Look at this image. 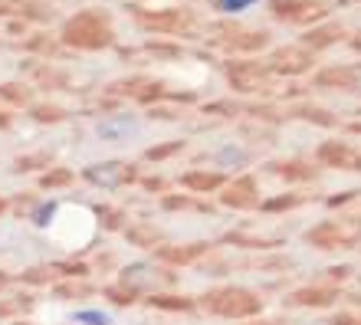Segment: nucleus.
<instances>
[{
    "instance_id": "38",
    "label": "nucleus",
    "mask_w": 361,
    "mask_h": 325,
    "mask_svg": "<svg viewBox=\"0 0 361 325\" xmlns=\"http://www.w3.org/2000/svg\"><path fill=\"white\" fill-rule=\"evenodd\" d=\"M56 269H63L66 276H86V266H82V263H56Z\"/></svg>"
},
{
    "instance_id": "34",
    "label": "nucleus",
    "mask_w": 361,
    "mask_h": 325,
    "mask_svg": "<svg viewBox=\"0 0 361 325\" xmlns=\"http://www.w3.org/2000/svg\"><path fill=\"white\" fill-rule=\"evenodd\" d=\"M250 4H257V0H217V10H224V13H237V10H247Z\"/></svg>"
},
{
    "instance_id": "43",
    "label": "nucleus",
    "mask_w": 361,
    "mask_h": 325,
    "mask_svg": "<svg viewBox=\"0 0 361 325\" xmlns=\"http://www.w3.org/2000/svg\"><path fill=\"white\" fill-rule=\"evenodd\" d=\"M348 132H355V135H361V122H352V125H348Z\"/></svg>"
},
{
    "instance_id": "39",
    "label": "nucleus",
    "mask_w": 361,
    "mask_h": 325,
    "mask_svg": "<svg viewBox=\"0 0 361 325\" xmlns=\"http://www.w3.org/2000/svg\"><path fill=\"white\" fill-rule=\"evenodd\" d=\"M145 188H148V191H161L164 181L161 178H145Z\"/></svg>"
},
{
    "instance_id": "36",
    "label": "nucleus",
    "mask_w": 361,
    "mask_h": 325,
    "mask_svg": "<svg viewBox=\"0 0 361 325\" xmlns=\"http://www.w3.org/2000/svg\"><path fill=\"white\" fill-rule=\"evenodd\" d=\"M348 92H358L361 96V63L358 66H348Z\"/></svg>"
},
{
    "instance_id": "3",
    "label": "nucleus",
    "mask_w": 361,
    "mask_h": 325,
    "mask_svg": "<svg viewBox=\"0 0 361 325\" xmlns=\"http://www.w3.org/2000/svg\"><path fill=\"white\" fill-rule=\"evenodd\" d=\"M361 237V227L352 223V220H325L319 227H312L305 233V240L319 250H335V247H352L358 243Z\"/></svg>"
},
{
    "instance_id": "19",
    "label": "nucleus",
    "mask_w": 361,
    "mask_h": 325,
    "mask_svg": "<svg viewBox=\"0 0 361 325\" xmlns=\"http://www.w3.org/2000/svg\"><path fill=\"white\" fill-rule=\"evenodd\" d=\"M319 86H335V89H348V69L345 66H335V69H322L315 76Z\"/></svg>"
},
{
    "instance_id": "42",
    "label": "nucleus",
    "mask_w": 361,
    "mask_h": 325,
    "mask_svg": "<svg viewBox=\"0 0 361 325\" xmlns=\"http://www.w3.org/2000/svg\"><path fill=\"white\" fill-rule=\"evenodd\" d=\"M7 125H10V115H7V112H0V128H7Z\"/></svg>"
},
{
    "instance_id": "18",
    "label": "nucleus",
    "mask_w": 361,
    "mask_h": 325,
    "mask_svg": "<svg viewBox=\"0 0 361 325\" xmlns=\"http://www.w3.org/2000/svg\"><path fill=\"white\" fill-rule=\"evenodd\" d=\"M188 13H180V10H171V13H158V17H148L145 23L148 27H158V30H178V27H184L188 23Z\"/></svg>"
},
{
    "instance_id": "32",
    "label": "nucleus",
    "mask_w": 361,
    "mask_h": 325,
    "mask_svg": "<svg viewBox=\"0 0 361 325\" xmlns=\"http://www.w3.org/2000/svg\"><path fill=\"white\" fill-rule=\"evenodd\" d=\"M23 279H27V283H49V279H53V273H49L47 266H33V269H27V273H23Z\"/></svg>"
},
{
    "instance_id": "17",
    "label": "nucleus",
    "mask_w": 361,
    "mask_h": 325,
    "mask_svg": "<svg viewBox=\"0 0 361 325\" xmlns=\"http://www.w3.org/2000/svg\"><path fill=\"white\" fill-rule=\"evenodd\" d=\"M338 37H342V30H338V27L312 30V33L305 37V49H322V47H329V43H335Z\"/></svg>"
},
{
    "instance_id": "21",
    "label": "nucleus",
    "mask_w": 361,
    "mask_h": 325,
    "mask_svg": "<svg viewBox=\"0 0 361 325\" xmlns=\"http://www.w3.org/2000/svg\"><path fill=\"white\" fill-rule=\"evenodd\" d=\"M37 168H49V154L47 152L20 154L17 161H13V171H37Z\"/></svg>"
},
{
    "instance_id": "35",
    "label": "nucleus",
    "mask_w": 361,
    "mask_h": 325,
    "mask_svg": "<svg viewBox=\"0 0 361 325\" xmlns=\"http://www.w3.org/2000/svg\"><path fill=\"white\" fill-rule=\"evenodd\" d=\"M76 322H82V325H109V316H105V312H79Z\"/></svg>"
},
{
    "instance_id": "9",
    "label": "nucleus",
    "mask_w": 361,
    "mask_h": 325,
    "mask_svg": "<svg viewBox=\"0 0 361 325\" xmlns=\"http://www.w3.org/2000/svg\"><path fill=\"white\" fill-rule=\"evenodd\" d=\"M158 279H161V269L154 266V263H132V266L122 269V283L128 289H135V293L158 286Z\"/></svg>"
},
{
    "instance_id": "2",
    "label": "nucleus",
    "mask_w": 361,
    "mask_h": 325,
    "mask_svg": "<svg viewBox=\"0 0 361 325\" xmlns=\"http://www.w3.org/2000/svg\"><path fill=\"white\" fill-rule=\"evenodd\" d=\"M66 43L73 47H82V49H99V47H109L112 43V30L102 23L99 13H79L76 20L66 23Z\"/></svg>"
},
{
    "instance_id": "20",
    "label": "nucleus",
    "mask_w": 361,
    "mask_h": 325,
    "mask_svg": "<svg viewBox=\"0 0 361 325\" xmlns=\"http://www.w3.org/2000/svg\"><path fill=\"white\" fill-rule=\"evenodd\" d=\"M0 99H4V102H10V106H27V102H30V89L20 86V82H4V86H0Z\"/></svg>"
},
{
    "instance_id": "12",
    "label": "nucleus",
    "mask_w": 361,
    "mask_h": 325,
    "mask_svg": "<svg viewBox=\"0 0 361 325\" xmlns=\"http://www.w3.org/2000/svg\"><path fill=\"white\" fill-rule=\"evenodd\" d=\"M135 128V118L132 115H109V118H102L99 122V138H105V142H115V138H125V135Z\"/></svg>"
},
{
    "instance_id": "41",
    "label": "nucleus",
    "mask_w": 361,
    "mask_h": 325,
    "mask_svg": "<svg viewBox=\"0 0 361 325\" xmlns=\"http://www.w3.org/2000/svg\"><path fill=\"white\" fill-rule=\"evenodd\" d=\"M7 283H10V276L4 273V269H0V289H7Z\"/></svg>"
},
{
    "instance_id": "22",
    "label": "nucleus",
    "mask_w": 361,
    "mask_h": 325,
    "mask_svg": "<svg viewBox=\"0 0 361 325\" xmlns=\"http://www.w3.org/2000/svg\"><path fill=\"white\" fill-rule=\"evenodd\" d=\"M152 306L168 309V312H188V309H194V299H184V296H154Z\"/></svg>"
},
{
    "instance_id": "45",
    "label": "nucleus",
    "mask_w": 361,
    "mask_h": 325,
    "mask_svg": "<svg viewBox=\"0 0 361 325\" xmlns=\"http://www.w3.org/2000/svg\"><path fill=\"white\" fill-rule=\"evenodd\" d=\"M257 325H273V322H257Z\"/></svg>"
},
{
    "instance_id": "46",
    "label": "nucleus",
    "mask_w": 361,
    "mask_h": 325,
    "mask_svg": "<svg viewBox=\"0 0 361 325\" xmlns=\"http://www.w3.org/2000/svg\"><path fill=\"white\" fill-rule=\"evenodd\" d=\"M355 47H358V49H361V39H358V43H355Z\"/></svg>"
},
{
    "instance_id": "7",
    "label": "nucleus",
    "mask_w": 361,
    "mask_h": 325,
    "mask_svg": "<svg viewBox=\"0 0 361 325\" xmlns=\"http://www.w3.org/2000/svg\"><path fill=\"white\" fill-rule=\"evenodd\" d=\"M269 63H273L276 73H289V76H295V73H305V69L312 66V53H309L305 47H286V49H276Z\"/></svg>"
},
{
    "instance_id": "30",
    "label": "nucleus",
    "mask_w": 361,
    "mask_h": 325,
    "mask_svg": "<svg viewBox=\"0 0 361 325\" xmlns=\"http://www.w3.org/2000/svg\"><path fill=\"white\" fill-rule=\"evenodd\" d=\"M302 118H309L315 125H335V115L325 112V109H302Z\"/></svg>"
},
{
    "instance_id": "4",
    "label": "nucleus",
    "mask_w": 361,
    "mask_h": 325,
    "mask_svg": "<svg viewBox=\"0 0 361 325\" xmlns=\"http://www.w3.org/2000/svg\"><path fill=\"white\" fill-rule=\"evenodd\" d=\"M82 174H86L89 184L105 188V191H115V188L135 181V168L132 164H125V161H95V164H89Z\"/></svg>"
},
{
    "instance_id": "10",
    "label": "nucleus",
    "mask_w": 361,
    "mask_h": 325,
    "mask_svg": "<svg viewBox=\"0 0 361 325\" xmlns=\"http://www.w3.org/2000/svg\"><path fill=\"white\" fill-rule=\"evenodd\" d=\"M230 82L240 92H257L267 82V69L257 63H237V66H230Z\"/></svg>"
},
{
    "instance_id": "11",
    "label": "nucleus",
    "mask_w": 361,
    "mask_h": 325,
    "mask_svg": "<svg viewBox=\"0 0 361 325\" xmlns=\"http://www.w3.org/2000/svg\"><path fill=\"white\" fill-rule=\"evenodd\" d=\"M207 253V243H188V247H158L154 257L161 263H171V266H184V263H194Z\"/></svg>"
},
{
    "instance_id": "15",
    "label": "nucleus",
    "mask_w": 361,
    "mask_h": 325,
    "mask_svg": "<svg viewBox=\"0 0 361 325\" xmlns=\"http://www.w3.org/2000/svg\"><path fill=\"white\" fill-rule=\"evenodd\" d=\"M125 237L132 240L135 247H161V233L148 223H135V227H125Z\"/></svg>"
},
{
    "instance_id": "37",
    "label": "nucleus",
    "mask_w": 361,
    "mask_h": 325,
    "mask_svg": "<svg viewBox=\"0 0 361 325\" xmlns=\"http://www.w3.org/2000/svg\"><path fill=\"white\" fill-rule=\"evenodd\" d=\"M53 214H56V204H43V207H39V211L33 214V217H37V223H39V227H47V223H49V217H53Z\"/></svg>"
},
{
    "instance_id": "5",
    "label": "nucleus",
    "mask_w": 361,
    "mask_h": 325,
    "mask_svg": "<svg viewBox=\"0 0 361 325\" xmlns=\"http://www.w3.org/2000/svg\"><path fill=\"white\" fill-rule=\"evenodd\" d=\"M319 161L329 168H342V171H361V152L345 142H325L319 145Z\"/></svg>"
},
{
    "instance_id": "6",
    "label": "nucleus",
    "mask_w": 361,
    "mask_h": 325,
    "mask_svg": "<svg viewBox=\"0 0 361 325\" xmlns=\"http://www.w3.org/2000/svg\"><path fill=\"white\" fill-rule=\"evenodd\" d=\"M220 201L227 204V207H237V211H253V207H259L257 181H253V178H237Z\"/></svg>"
},
{
    "instance_id": "16",
    "label": "nucleus",
    "mask_w": 361,
    "mask_h": 325,
    "mask_svg": "<svg viewBox=\"0 0 361 325\" xmlns=\"http://www.w3.org/2000/svg\"><path fill=\"white\" fill-rule=\"evenodd\" d=\"M273 171L279 178H286V181H309V178H315V168H309L302 161H279L273 164Z\"/></svg>"
},
{
    "instance_id": "28",
    "label": "nucleus",
    "mask_w": 361,
    "mask_h": 325,
    "mask_svg": "<svg viewBox=\"0 0 361 325\" xmlns=\"http://www.w3.org/2000/svg\"><path fill=\"white\" fill-rule=\"evenodd\" d=\"M33 118H37V122H59V118H63V109L59 106H33Z\"/></svg>"
},
{
    "instance_id": "47",
    "label": "nucleus",
    "mask_w": 361,
    "mask_h": 325,
    "mask_svg": "<svg viewBox=\"0 0 361 325\" xmlns=\"http://www.w3.org/2000/svg\"><path fill=\"white\" fill-rule=\"evenodd\" d=\"M23 325H27V322H23Z\"/></svg>"
},
{
    "instance_id": "33",
    "label": "nucleus",
    "mask_w": 361,
    "mask_h": 325,
    "mask_svg": "<svg viewBox=\"0 0 361 325\" xmlns=\"http://www.w3.org/2000/svg\"><path fill=\"white\" fill-rule=\"evenodd\" d=\"M30 299L27 296H13V299H7V302H0V316H13V312H20V309L27 306Z\"/></svg>"
},
{
    "instance_id": "26",
    "label": "nucleus",
    "mask_w": 361,
    "mask_h": 325,
    "mask_svg": "<svg viewBox=\"0 0 361 325\" xmlns=\"http://www.w3.org/2000/svg\"><path fill=\"white\" fill-rule=\"evenodd\" d=\"M92 293V286L89 283H63V286H56V296L59 299H82Z\"/></svg>"
},
{
    "instance_id": "8",
    "label": "nucleus",
    "mask_w": 361,
    "mask_h": 325,
    "mask_svg": "<svg viewBox=\"0 0 361 325\" xmlns=\"http://www.w3.org/2000/svg\"><path fill=\"white\" fill-rule=\"evenodd\" d=\"M273 7L276 17H283V20H319L325 13L319 4H312V0H273L269 4Z\"/></svg>"
},
{
    "instance_id": "29",
    "label": "nucleus",
    "mask_w": 361,
    "mask_h": 325,
    "mask_svg": "<svg viewBox=\"0 0 361 325\" xmlns=\"http://www.w3.org/2000/svg\"><path fill=\"white\" fill-rule=\"evenodd\" d=\"M174 152H180V142L158 145V148H148V152H145V158H148V161H161V158H168V154H174Z\"/></svg>"
},
{
    "instance_id": "25",
    "label": "nucleus",
    "mask_w": 361,
    "mask_h": 325,
    "mask_svg": "<svg viewBox=\"0 0 361 325\" xmlns=\"http://www.w3.org/2000/svg\"><path fill=\"white\" fill-rule=\"evenodd\" d=\"M105 296L112 299L115 306H132V302H135V289H128L125 283H118V286H105Z\"/></svg>"
},
{
    "instance_id": "24",
    "label": "nucleus",
    "mask_w": 361,
    "mask_h": 325,
    "mask_svg": "<svg viewBox=\"0 0 361 325\" xmlns=\"http://www.w3.org/2000/svg\"><path fill=\"white\" fill-rule=\"evenodd\" d=\"M69 181H73V171H66V168H49V171L39 178V184L49 188V191H53V188H63V184H69Z\"/></svg>"
},
{
    "instance_id": "40",
    "label": "nucleus",
    "mask_w": 361,
    "mask_h": 325,
    "mask_svg": "<svg viewBox=\"0 0 361 325\" xmlns=\"http://www.w3.org/2000/svg\"><path fill=\"white\" fill-rule=\"evenodd\" d=\"M335 325H355V319L352 316H338L335 319Z\"/></svg>"
},
{
    "instance_id": "44",
    "label": "nucleus",
    "mask_w": 361,
    "mask_h": 325,
    "mask_svg": "<svg viewBox=\"0 0 361 325\" xmlns=\"http://www.w3.org/2000/svg\"><path fill=\"white\" fill-rule=\"evenodd\" d=\"M4 211H7V201H4V197H0V214H4Z\"/></svg>"
},
{
    "instance_id": "27",
    "label": "nucleus",
    "mask_w": 361,
    "mask_h": 325,
    "mask_svg": "<svg viewBox=\"0 0 361 325\" xmlns=\"http://www.w3.org/2000/svg\"><path fill=\"white\" fill-rule=\"evenodd\" d=\"M295 204H302V197H299V194H286V197H273V201H263L259 207L273 214V211H289V207H295Z\"/></svg>"
},
{
    "instance_id": "23",
    "label": "nucleus",
    "mask_w": 361,
    "mask_h": 325,
    "mask_svg": "<svg viewBox=\"0 0 361 325\" xmlns=\"http://www.w3.org/2000/svg\"><path fill=\"white\" fill-rule=\"evenodd\" d=\"M217 161L227 164V168H230V164H233V168H243V164L250 161V154L243 152V148H233V145H227V148H220V152H217Z\"/></svg>"
},
{
    "instance_id": "13",
    "label": "nucleus",
    "mask_w": 361,
    "mask_h": 325,
    "mask_svg": "<svg viewBox=\"0 0 361 325\" xmlns=\"http://www.w3.org/2000/svg\"><path fill=\"white\" fill-rule=\"evenodd\" d=\"M180 184L188 188V191H197V194H207V191H217L224 178L217 171H188L180 178Z\"/></svg>"
},
{
    "instance_id": "14",
    "label": "nucleus",
    "mask_w": 361,
    "mask_h": 325,
    "mask_svg": "<svg viewBox=\"0 0 361 325\" xmlns=\"http://www.w3.org/2000/svg\"><path fill=\"white\" fill-rule=\"evenodd\" d=\"M335 296H338V293H335L332 286H305V289H299L293 299L299 306H329Z\"/></svg>"
},
{
    "instance_id": "31",
    "label": "nucleus",
    "mask_w": 361,
    "mask_h": 325,
    "mask_svg": "<svg viewBox=\"0 0 361 325\" xmlns=\"http://www.w3.org/2000/svg\"><path fill=\"white\" fill-rule=\"evenodd\" d=\"M99 217H102V223L109 230H118V227H122V214L115 211V207H99Z\"/></svg>"
},
{
    "instance_id": "1",
    "label": "nucleus",
    "mask_w": 361,
    "mask_h": 325,
    "mask_svg": "<svg viewBox=\"0 0 361 325\" xmlns=\"http://www.w3.org/2000/svg\"><path fill=\"white\" fill-rule=\"evenodd\" d=\"M204 306L217 316H227V319H247V316H257L259 312V296L250 293L243 286H224V289H214L204 296Z\"/></svg>"
}]
</instances>
